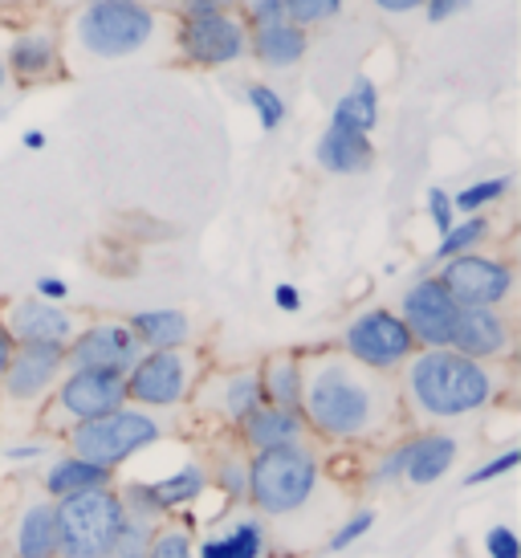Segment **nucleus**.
I'll return each instance as SVG.
<instances>
[{
	"label": "nucleus",
	"instance_id": "nucleus-1",
	"mask_svg": "<svg viewBox=\"0 0 521 558\" xmlns=\"http://www.w3.org/2000/svg\"><path fill=\"white\" fill-rule=\"evenodd\" d=\"M384 388L379 375L351 363L347 355H326L302 367V420L318 436L359 440L379 428Z\"/></svg>",
	"mask_w": 521,
	"mask_h": 558
},
{
	"label": "nucleus",
	"instance_id": "nucleus-2",
	"mask_svg": "<svg viewBox=\"0 0 521 558\" xmlns=\"http://www.w3.org/2000/svg\"><path fill=\"white\" fill-rule=\"evenodd\" d=\"M493 391H497V379L489 367L457 355L448 347L420 351L408 359V396H412L415 412L432 420L473 416L493 400Z\"/></svg>",
	"mask_w": 521,
	"mask_h": 558
},
{
	"label": "nucleus",
	"instance_id": "nucleus-3",
	"mask_svg": "<svg viewBox=\"0 0 521 558\" xmlns=\"http://www.w3.org/2000/svg\"><path fill=\"white\" fill-rule=\"evenodd\" d=\"M58 510V555L62 558H110L126 526V506L114 489H94L53 501Z\"/></svg>",
	"mask_w": 521,
	"mask_h": 558
},
{
	"label": "nucleus",
	"instance_id": "nucleus-4",
	"mask_svg": "<svg viewBox=\"0 0 521 558\" xmlns=\"http://www.w3.org/2000/svg\"><path fill=\"white\" fill-rule=\"evenodd\" d=\"M318 485V457L302 445L274 452H253L249 461V501L265 518H286L302 510Z\"/></svg>",
	"mask_w": 521,
	"mask_h": 558
},
{
	"label": "nucleus",
	"instance_id": "nucleus-5",
	"mask_svg": "<svg viewBox=\"0 0 521 558\" xmlns=\"http://www.w3.org/2000/svg\"><path fill=\"white\" fill-rule=\"evenodd\" d=\"M159 436H163V424L126 403V408L110 412V416L74 424L70 428V452L82 457V461H90V465L114 469L123 465L126 457L152 449Z\"/></svg>",
	"mask_w": 521,
	"mask_h": 558
},
{
	"label": "nucleus",
	"instance_id": "nucleus-6",
	"mask_svg": "<svg viewBox=\"0 0 521 558\" xmlns=\"http://www.w3.org/2000/svg\"><path fill=\"white\" fill-rule=\"evenodd\" d=\"M155 13L143 0H90L77 16V41L94 58H126L152 41Z\"/></svg>",
	"mask_w": 521,
	"mask_h": 558
},
{
	"label": "nucleus",
	"instance_id": "nucleus-7",
	"mask_svg": "<svg viewBox=\"0 0 521 558\" xmlns=\"http://www.w3.org/2000/svg\"><path fill=\"white\" fill-rule=\"evenodd\" d=\"M342 351L351 363L384 375L391 367H403L415 355V339L408 335V326L396 311L375 306V311H363L359 318H351V326L342 330Z\"/></svg>",
	"mask_w": 521,
	"mask_h": 558
},
{
	"label": "nucleus",
	"instance_id": "nucleus-8",
	"mask_svg": "<svg viewBox=\"0 0 521 558\" xmlns=\"http://www.w3.org/2000/svg\"><path fill=\"white\" fill-rule=\"evenodd\" d=\"M436 278L445 281V290L452 294L460 311L464 306L497 311L513 294V269L506 262H497V257H485V253H460V257L445 262V269Z\"/></svg>",
	"mask_w": 521,
	"mask_h": 558
},
{
	"label": "nucleus",
	"instance_id": "nucleus-9",
	"mask_svg": "<svg viewBox=\"0 0 521 558\" xmlns=\"http://www.w3.org/2000/svg\"><path fill=\"white\" fill-rule=\"evenodd\" d=\"M180 49H184L187 62L196 65H232L249 53V29L232 9L184 16L180 21Z\"/></svg>",
	"mask_w": 521,
	"mask_h": 558
},
{
	"label": "nucleus",
	"instance_id": "nucleus-10",
	"mask_svg": "<svg viewBox=\"0 0 521 558\" xmlns=\"http://www.w3.org/2000/svg\"><path fill=\"white\" fill-rule=\"evenodd\" d=\"M192 388V359L184 351H143L126 372V403L138 408H175Z\"/></svg>",
	"mask_w": 521,
	"mask_h": 558
},
{
	"label": "nucleus",
	"instance_id": "nucleus-11",
	"mask_svg": "<svg viewBox=\"0 0 521 558\" xmlns=\"http://www.w3.org/2000/svg\"><path fill=\"white\" fill-rule=\"evenodd\" d=\"M399 318L408 326V335L415 339V347L436 351L448 347L452 339V326H457L460 306L452 302V294L445 290L440 278H420L415 286H408V294L399 298Z\"/></svg>",
	"mask_w": 521,
	"mask_h": 558
},
{
	"label": "nucleus",
	"instance_id": "nucleus-12",
	"mask_svg": "<svg viewBox=\"0 0 521 558\" xmlns=\"http://www.w3.org/2000/svg\"><path fill=\"white\" fill-rule=\"evenodd\" d=\"M143 359L138 339L126 330V323H94L77 330L65 347V367L70 372H110L126 375Z\"/></svg>",
	"mask_w": 521,
	"mask_h": 558
},
{
	"label": "nucleus",
	"instance_id": "nucleus-13",
	"mask_svg": "<svg viewBox=\"0 0 521 558\" xmlns=\"http://www.w3.org/2000/svg\"><path fill=\"white\" fill-rule=\"evenodd\" d=\"M53 408L74 424L110 416V412L126 408V375L65 372V379H58V388H53Z\"/></svg>",
	"mask_w": 521,
	"mask_h": 558
},
{
	"label": "nucleus",
	"instance_id": "nucleus-14",
	"mask_svg": "<svg viewBox=\"0 0 521 558\" xmlns=\"http://www.w3.org/2000/svg\"><path fill=\"white\" fill-rule=\"evenodd\" d=\"M4 330L16 347H70V339L77 335L74 314L58 306V302H41V298H21L9 306Z\"/></svg>",
	"mask_w": 521,
	"mask_h": 558
},
{
	"label": "nucleus",
	"instance_id": "nucleus-15",
	"mask_svg": "<svg viewBox=\"0 0 521 558\" xmlns=\"http://www.w3.org/2000/svg\"><path fill=\"white\" fill-rule=\"evenodd\" d=\"M65 372V351L62 347H16L4 372V396L16 403L41 400L49 388H58Z\"/></svg>",
	"mask_w": 521,
	"mask_h": 558
},
{
	"label": "nucleus",
	"instance_id": "nucleus-16",
	"mask_svg": "<svg viewBox=\"0 0 521 558\" xmlns=\"http://www.w3.org/2000/svg\"><path fill=\"white\" fill-rule=\"evenodd\" d=\"M448 351H457V355H464V359H476V363L501 359L509 351L506 314L485 311V306H464V311L457 314V326H452Z\"/></svg>",
	"mask_w": 521,
	"mask_h": 558
},
{
	"label": "nucleus",
	"instance_id": "nucleus-17",
	"mask_svg": "<svg viewBox=\"0 0 521 558\" xmlns=\"http://www.w3.org/2000/svg\"><path fill=\"white\" fill-rule=\"evenodd\" d=\"M302 433H306L302 412H286V408H274V403L257 408V412L241 424V436H245V445L253 452H274V449L302 445Z\"/></svg>",
	"mask_w": 521,
	"mask_h": 558
},
{
	"label": "nucleus",
	"instance_id": "nucleus-18",
	"mask_svg": "<svg viewBox=\"0 0 521 558\" xmlns=\"http://www.w3.org/2000/svg\"><path fill=\"white\" fill-rule=\"evenodd\" d=\"M403 449H408L403 477L424 489V485H436L448 469L457 465L460 445H457V436H448V433H420L415 440H408Z\"/></svg>",
	"mask_w": 521,
	"mask_h": 558
},
{
	"label": "nucleus",
	"instance_id": "nucleus-19",
	"mask_svg": "<svg viewBox=\"0 0 521 558\" xmlns=\"http://www.w3.org/2000/svg\"><path fill=\"white\" fill-rule=\"evenodd\" d=\"M208 408L229 424H245L257 408H265V388H260V372H232L220 375L208 391Z\"/></svg>",
	"mask_w": 521,
	"mask_h": 558
},
{
	"label": "nucleus",
	"instance_id": "nucleus-20",
	"mask_svg": "<svg viewBox=\"0 0 521 558\" xmlns=\"http://www.w3.org/2000/svg\"><path fill=\"white\" fill-rule=\"evenodd\" d=\"M314 156L335 175H359V171H371L375 147H371V135H359V131H347V126H326Z\"/></svg>",
	"mask_w": 521,
	"mask_h": 558
},
{
	"label": "nucleus",
	"instance_id": "nucleus-21",
	"mask_svg": "<svg viewBox=\"0 0 521 558\" xmlns=\"http://www.w3.org/2000/svg\"><path fill=\"white\" fill-rule=\"evenodd\" d=\"M126 330L143 351H184V342L192 339V323L184 311H138L126 318Z\"/></svg>",
	"mask_w": 521,
	"mask_h": 558
},
{
	"label": "nucleus",
	"instance_id": "nucleus-22",
	"mask_svg": "<svg viewBox=\"0 0 521 558\" xmlns=\"http://www.w3.org/2000/svg\"><path fill=\"white\" fill-rule=\"evenodd\" d=\"M16 558H62L58 555V510L53 501H33L25 506L13 534Z\"/></svg>",
	"mask_w": 521,
	"mask_h": 558
},
{
	"label": "nucleus",
	"instance_id": "nucleus-23",
	"mask_svg": "<svg viewBox=\"0 0 521 558\" xmlns=\"http://www.w3.org/2000/svg\"><path fill=\"white\" fill-rule=\"evenodd\" d=\"M9 74H16L21 82H41L58 70V37L53 33H21L9 46Z\"/></svg>",
	"mask_w": 521,
	"mask_h": 558
},
{
	"label": "nucleus",
	"instance_id": "nucleus-24",
	"mask_svg": "<svg viewBox=\"0 0 521 558\" xmlns=\"http://www.w3.org/2000/svg\"><path fill=\"white\" fill-rule=\"evenodd\" d=\"M306 46H310L306 29H298L290 21H277V25H265V29L249 33V49H253L265 65H274V70L298 65L302 53H306Z\"/></svg>",
	"mask_w": 521,
	"mask_h": 558
},
{
	"label": "nucleus",
	"instance_id": "nucleus-25",
	"mask_svg": "<svg viewBox=\"0 0 521 558\" xmlns=\"http://www.w3.org/2000/svg\"><path fill=\"white\" fill-rule=\"evenodd\" d=\"M110 481H114V469H102V465H90V461H82V457H62V461H53L46 473V489L49 497H74V494H94V489H110Z\"/></svg>",
	"mask_w": 521,
	"mask_h": 558
},
{
	"label": "nucleus",
	"instance_id": "nucleus-26",
	"mask_svg": "<svg viewBox=\"0 0 521 558\" xmlns=\"http://www.w3.org/2000/svg\"><path fill=\"white\" fill-rule=\"evenodd\" d=\"M260 388H265V403L302 412V359L274 355L260 367Z\"/></svg>",
	"mask_w": 521,
	"mask_h": 558
},
{
	"label": "nucleus",
	"instance_id": "nucleus-27",
	"mask_svg": "<svg viewBox=\"0 0 521 558\" xmlns=\"http://www.w3.org/2000/svg\"><path fill=\"white\" fill-rule=\"evenodd\" d=\"M379 123V90L371 78H354V86L335 102V114H330V126H347V131H359V135H371Z\"/></svg>",
	"mask_w": 521,
	"mask_h": 558
},
{
	"label": "nucleus",
	"instance_id": "nucleus-28",
	"mask_svg": "<svg viewBox=\"0 0 521 558\" xmlns=\"http://www.w3.org/2000/svg\"><path fill=\"white\" fill-rule=\"evenodd\" d=\"M485 236H489V220L485 217L460 220V225H452V229L440 236V245H436V262H452V257H460V253H473Z\"/></svg>",
	"mask_w": 521,
	"mask_h": 558
},
{
	"label": "nucleus",
	"instance_id": "nucleus-29",
	"mask_svg": "<svg viewBox=\"0 0 521 558\" xmlns=\"http://www.w3.org/2000/svg\"><path fill=\"white\" fill-rule=\"evenodd\" d=\"M509 175H493V180H476V184L469 187H460L457 196H452V208L457 213H469V217H476L481 208H489V204H497L501 196L509 192Z\"/></svg>",
	"mask_w": 521,
	"mask_h": 558
},
{
	"label": "nucleus",
	"instance_id": "nucleus-30",
	"mask_svg": "<svg viewBox=\"0 0 521 558\" xmlns=\"http://www.w3.org/2000/svg\"><path fill=\"white\" fill-rule=\"evenodd\" d=\"M245 98H249V107H253V114L260 119V131H277V126L286 123V98H281L274 86L253 82V86H245Z\"/></svg>",
	"mask_w": 521,
	"mask_h": 558
},
{
	"label": "nucleus",
	"instance_id": "nucleus-31",
	"mask_svg": "<svg viewBox=\"0 0 521 558\" xmlns=\"http://www.w3.org/2000/svg\"><path fill=\"white\" fill-rule=\"evenodd\" d=\"M152 538H155V522H147V518H131V513H126V526H123V534H119L114 550H110V558H147Z\"/></svg>",
	"mask_w": 521,
	"mask_h": 558
},
{
	"label": "nucleus",
	"instance_id": "nucleus-32",
	"mask_svg": "<svg viewBox=\"0 0 521 558\" xmlns=\"http://www.w3.org/2000/svg\"><path fill=\"white\" fill-rule=\"evenodd\" d=\"M338 13H342V0H286V21L298 25V29L323 25V21H330Z\"/></svg>",
	"mask_w": 521,
	"mask_h": 558
},
{
	"label": "nucleus",
	"instance_id": "nucleus-33",
	"mask_svg": "<svg viewBox=\"0 0 521 558\" xmlns=\"http://www.w3.org/2000/svg\"><path fill=\"white\" fill-rule=\"evenodd\" d=\"M232 558H265V522L260 518H245L241 526L225 534Z\"/></svg>",
	"mask_w": 521,
	"mask_h": 558
},
{
	"label": "nucleus",
	"instance_id": "nucleus-34",
	"mask_svg": "<svg viewBox=\"0 0 521 558\" xmlns=\"http://www.w3.org/2000/svg\"><path fill=\"white\" fill-rule=\"evenodd\" d=\"M147 558H196L192 550V538H187L184 530H155L152 546H147Z\"/></svg>",
	"mask_w": 521,
	"mask_h": 558
},
{
	"label": "nucleus",
	"instance_id": "nucleus-35",
	"mask_svg": "<svg viewBox=\"0 0 521 558\" xmlns=\"http://www.w3.org/2000/svg\"><path fill=\"white\" fill-rule=\"evenodd\" d=\"M216 485H220V494L229 497V501H245V494H249V465H245V461H237V457L220 461Z\"/></svg>",
	"mask_w": 521,
	"mask_h": 558
},
{
	"label": "nucleus",
	"instance_id": "nucleus-36",
	"mask_svg": "<svg viewBox=\"0 0 521 558\" xmlns=\"http://www.w3.org/2000/svg\"><path fill=\"white\" fill-rule=\"evenodd\" d=\"M375 526V513L363 510V513H354L347 526H338V534H330V543H326V550H347V546H354L367 530Z\"/></svg>",
	"mask_w": 521,
	"mask_h": 558
},
{
	"label": "nucleus",
	"instance_id": "nucleus-37",
	"mask_svg": "<svg viewBox=\"0 0 521 558\" xmlns=\"http://www.w3.org/2000/svg\"><path fill=\"white\" fill-rule=\"evenodd\" d=\"M518 465H521V449H509V452H501V457H493L489 465L473 469V473H469V485H489V481L513 473Z\"/></svg>",
	"mask_w": 521,
	"mask_h": 558
},
{
	"label": "nucleus",
	"instance_id": "nucleus-38",
	"mask_svg": "<svg viewBox=\"0 0 521 558\" xmlns=\"http://www.w3.org/2000/svg\"><path fill=\"white\" fill-rule=\"evenodd\" d=\"M428 217L440 229V236L457 225V208H452V196H448L445 187H428Z\"/></svg>",
	"mask_w": 521,
	"mask_h": 558
},
{
	"label": "nucleus",
	"instance_id": "nucleus-39",
	"mask_svg": "<svg viewBox=\"0 0 521 558\" xmlns=\"http://www.w3.org/2000/svg\"><path fill=\"white\" fill-rule=\"evenodd\" d=\"M485 555H489V558H521L518 534H513L509 526L485 530Z\"/></svg>",
	"mask_w": 521,
	"mask_h": 558
},
{
	"label": "nucleus",
	"instance_id": "nucleus-40",
	"mask_svg": "<svg viewBox=\"0 0 521 558\" xmlns=\"http://www.w3.org/2000/svg\"><path fill=\"white\" fill-rule=\"evenodd\" d=\"M249 21H253V29H265V25L286 21V0H253V4H249Z\"/></svg>",
	"mask_w": 521,
	"mask_h": 558
},
{
	"label": "nucleus",
	"instance_id": "nucleus-41",
	"mask_svg": "<svg viewBox=\"0 0 521 558\" xmlns=\"http://www.w3.org/2000/svg\"><path fill=\"white\" fill-rule=\"evenodd\" d=\"M403 465H408V449L399 445L396 452H387V457H384V465L375 469V485H387V481H399V477H403Z\"/></svg>",
	"mask_w": 521,
	"mask_h": 558
},
{
	"label": "nucleus",
	"instance_id": "nucleus-42",
	"mask_svg": "<svg viewBox=\"0 0 521 558\" xmlns=\"http://www.w3.org/2000/svg\"><path fill=\"white\" fill-rule=\"evenodd\" d=\"M460 9H469V0H428V4H424V13H428L432 25L448 21V16L460 13Z\"/></svg>",
	"mask_w": 521,
	"mask_h": 558
},
{
	"label": "nucleus",
	"instance_id": "nucleus-43",
	"mask_svg": "<svg viewBox=\"0 0 521 558\" xmlns=\"http://www.w3.org/2000/svg\"><path fill=\"white\" fill-rule=\"evenodd\" d=\"M37 298H41V302H65V298H70V281L37 278Z\"/></svg>",
	"mask_w": 521,
	"mask_h": 558
},
{
	"label": "nucleus",
	"instance_id": "nucleus-44",
	"mask_svg": "<svg viewBox=\"0 0 521 558\" xmlns=\"http://www.w3.org/2000/svg\"><path fill=\"white\" fill-rule=\"evenodd\" d=\"M274 302H277V311H286V314L302 311V294H298V286H290V281H281V286H277Z\"/></svg>",
	"mask_w": 521,
	"mask_h": 558
},
{
	"label": "nucleus",
	"instance_id": "nucleus-45",
	"mask_svg": "<svg viewBox=\"0 0 521 558\" xmlns=\"http://www.w3.org/2000/svg\"><path fill=\"white\" fill-rule=\"evenodd\" d=\"M237 0H184V16H204V13H220V9H232Z\"/></svg>",
	"mask_w": 521,
	"mask_h": 558
},
{
	"label": "nucleus",
	"instance_id": "nucleus-46",
	"mask_svg": "<svg viewBox=\"0 0 521 558\" xmlns=\"http://www.w3.org/2000/svg\"><path fill=\"white\" fill-rule=\"evenodd\" d=\"M375 9H384V13H415V9H424L428 0H371Z\"/></svg>",
	"mask_w": 521,
	"mask_h": 558
},
{
	"label": "nucleus",
	"instance_id": "nucleus-47",
	"mask_svg": "<svg viewBox=\"0 0 521 558\" xmlns=\"http://www.w3.org/2000/svg\"><path fill=\"white\" fill-rule=\"evenodd\" d=\"M13 351H16V342L9 339V330L0 326V379H4V372H9V359H13Z\"/></svg>",
	"mask_w": 521,
	"mask_h": 558
},
{
	"label": "nucleus",
	"instance_id": "nucleus-48",
	"mask_svg": "<svg viewBox=\"0 0 521 558\" xmlns=\"http://www.w3.org/2000/svg\"><path fill=\"white\" fill-rule=\"evenodd\" d=\"M41 445H16V449H9V457H13V461H33V457H41Z\"/></svg>",
	"mask_w": 521,
	"mask_h": 558
},
{
	"label": "nucleus",
	"instance_id": "nucleus-49",
	"mask_svg": "<svg viewBox=\"0 0 521 558\" xmlns=\"http://www.w3.org/2000/svg\"><path fill=\"white\" fill-rule=\"evenodd\" d=\"M21 143H25V147H29V151H41V147H46V131H25V135H21Z\"/></svg>",
	"mask_w": 521,
	"mask_h": 558
},
{
	"label": "nucleus",
	"instance_id": "nucleus-50",
	"mask_svg": "<svg viewBox=\"0 0 521 558\" xmlns=\"http://www.w3.org/2000/svg\"><path fill=\"white\" fill-rule=\"evenodd\" d=\"M4 82H9V70H4V62H0V86H4Z\"/></svg>",
	"mask_w": 521,
	"mask_h": 558
}]
</instances>
